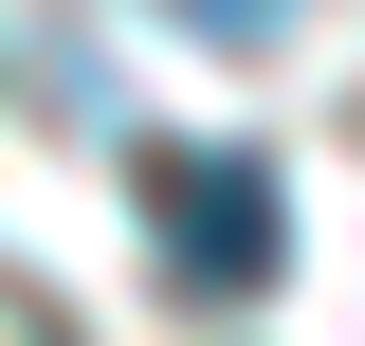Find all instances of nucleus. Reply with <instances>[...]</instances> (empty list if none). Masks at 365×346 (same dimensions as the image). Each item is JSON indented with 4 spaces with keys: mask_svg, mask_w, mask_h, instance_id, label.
<instances>
[{
    "mask_svg": "<svg viewBox=\"0 0 365 346\" xmlns=\"http://www.w3.org/2000/svg\"><path fill=\"white\" fill-rule=\"evenodd\" d=\"M146 237L182 292H274L292 273V201L256 146H146Z\"/></svg>",
    "mask_w": 365,
    "mask_h": 346,
    "instance_id": "nucleus-1",
    "label": "nucleus"
},
{
    "mask_svg": "<svg viewBox=\"0 0 365 346\" xmlns=\"http://www.w3.org/2000/svg\"><path fill=\"white\" fill-rule=\"evenodd\" d=\"M182 37H220V55H256V37H292V19H311V0H165Z\"/></svg>",
    "mask_w": 365,
    "mask_h": 346,
    "instance_id": "nucleus-2",
    "label": "nucleus"
},
{
    "mask_svg": "<svg viewBox=\"0 0 365 346\" xmlns=\"http://www.w3.org/2000/svg\"><path fill=\"white\" fill-rule=\"evenodd\" d=\"M0 346H73V328H55V310L19 292V273H0Z\"/></svg>",
    "mask_w": 365,
    "mask_h": 346,
    "instance_id": "nucleus-3",
    "label": "nucleus"
}]
</instances>
